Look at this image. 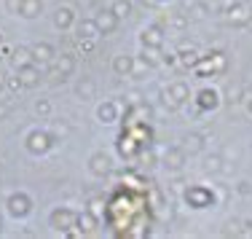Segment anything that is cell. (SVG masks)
I'll list each match as a JSON object with an SVG mask.
<instances>
[{
    "label": "cell",
    "instance_id": "1",
    "mask_svg": "<svg viewBox=\"0 0 252 239\" xmlns=\"http://www.w3.org/2000/svg\"><path fill=\"white\" fill-rule=\"evenodd\" d=\"M190 97V92H188V86H185V83H172L169 89H166V102H169L172 107H177L180 102H185V100Z\"/></svg>",
    "mask_w": 252,
    "mask_h": 239
},
{
    "label": "cell",
    "instance_id": "2",
    "mask_svg": "<svg viewBox=\"0 0 252 239\" xmlns=\"http://www.w3.org/2000/svg\"><path fill=\"white\" fill-rule=\"evenodd\" d=\"M185 199H188L193 207H207L209 202H212V194L204 191V188H190L188 194H185Z\"/></svg>",
    "mask_w": 252,
    "mask_h": 239
},
{
    "label": "cell",
    "instance_id": "3",
    "mask_svg": "<svg viewBox=\"0 0 252 239\" xmlns=\"http://www.w3.org/2000/svg\"><path fill=\"white\" fill-rule=\"evenodd\" d=\"M142 43L151 46V49H158V46L164 43V33H161L158 27H148L145 33H142Z\"/></svg>",
    "mask_w": 252,
    "mask_h": 239
},
{
    "label": "cell",
    "instance_id": "4",
    "mask_svg": "<svg viewBox=\"0 0 252 239\" xmlns=\"http://www.w3.org/2000/svg\"><path fill=\"white\" fill-rule=\"evenodd\" d=\"M199 107H201V110L218 107V92H212V89H204V92L199 94Z\"/></svg>",
    "mask_w": 252,
    "mask_h": 239
},
{
    "label": "cell",
    "instance_id": "5",
    "mask_svg": "<svg viewBox=\"0 0 252 239\" xmlns=\"http://www.w3.org/2000/svg\"><path fill=\"white\" fill-rule=\"evenodd\" d=\"M183 159H185V151H180V148H172L169 153H166V167H172V170H180L183 167Z\"/></svg>",
    "mask_w": 252,
    "mask_h": 239
},
{
    "label": "cell",
    "instance_id": "6",
    "mask_svg": "<svg viewBox=\"0 0 252 239\" xmlns=\"http://www.w3.org/2000/svg\"><path fill=\"white\" fill-rule=\"evenodd\" d=\"M118 25V16L113 14V11H105V14H99V27L105 30V33H113Z\"/></svg>",
    "mask_w": 252,
    "mask_h": 239
},
{
    "label": "cell",
    "instance_id": "7",
    "mask_svg": "<svg viewBox=\"0 0 252 239\" xmlns=\"http://www.w3.org/2000/svg\"><path fill=\"white\" fill-rule=\"evenodd\" d=\"M201 145H204L201 135H188L185 137V151H201Z\"/></svg>",
    "mask_w": 252,
    "mask_h": 239
},
{
    "label": "cell",
    "instance_id": "8",
    "mask_svg": "<svg viewBox=\"0 0 252 239\" xmlns=\"http://www.w3.org/2000/svg\"><path fill=\"white\" fill-rule=\"evenodd\" d=\"M129 11H131V5L126 3V0H118V3L113 5V14H116L118 19H124V16H129Z\"/></svg>",
    "mask_w": 252,
    "mask_h": 239
},
{
    "label": "cell",
    "instance_id": "9",
    "mask_svg": "<svg viewBox=\"0 0 252 239\" xmlns=\"http://www.w3.org/2000/svg\"><path fill=\"white\" fill-rule=\"evenodd\" d=\"M228 19H231V22H244V19H247V14H244V8L236 3L231 11H228Z\"/></svg>",
    "mask_w": 252,
    "mask_h": 239
},
{
    "label": "cell",
    "instance_id": "10",
    "mask_svg": "<svg viewBox=\"0 0 252 239\" xmlns=\"http://www.w3.org/2000/svg\"><path fill=\"white\" fill-rule=\"evenodd\" d=\"M99 118H102V121H113V118H116V107H113L110 102L102 105L99 107Z\"/></svg>",
    "mask_w": 252,
    "mask_h": 239
},
{
    "label": "cell",
    "instance_id": "11",
    "mask_svg": "<svg viewBox=\"0 0 252 239\" xmlns=\"http://www.w3.org/2000/svg\"><path fill=\"white\" fill-rule=\"evenodd\" d=\"M116 70H118V73H129V70H131V57H118L116 59Z\"/></svg>",
    "mask_w": 252,
    "mask_h": 239
},
{
    "label": "cell",
    "instance_id": "12",
    "mask_svg": "<svg viewBox=\"0 0 252 239\" xmlns=\"http://www.w3.org/2000/svg\"><path fill=\"white\" fill-rule=\"evenodd\" d=\"M220 161H223L220 156H209L207 164H204V167H207V172H220V170H223V164H220Z\"/></svg>",
    "mask_w": 252,
    "mask_h": 239
},
{
    "label": "cell",
    "instance_id": "13",
    "mask_svg": "<svg viewBox=\"0 0 252 239\" xmlns=\"http://www.w3.org/2000/svg\"><path fill=\"white\" fill-rule=\"evenodd\" d=\"M11 210H14V212H27V199H25V196H22V199H19V196L11 199Z\"/></svg>",
    "mask_w": 252,
    "mask_h": 239
},
{
    "label": "cell",
    "instance_id": "14",
    "mask_svg": "<svg viewBox=\"0 0 252 239\" xmlns=\"http://www.w3.org/2000/svg\"><path fill=\"white\" fill-rule=\"evenodd\" d=\"M94 172H107V159L105 156H94Z\"/></svg>",
    "mask_w": 252,
    "mask_h": 239
},
{
    "label": "cell",
    "instance_id": "15",
    "mask_svg": "<svg viewBox=\"0 0 252 239\" xmlns=\"http://www.w3.org/2000/svg\"><path fill=\"white\" fill-rule=\"evenodd\" d=\"M183 62H185V65H196V54H193V51H185V54H183Z\"/></svg>",
    "mask_w": 252,
    "mask_h": 239
},
{
    "label": "cell",
    "instance_id": "16",
    "mask_svg": "<svg viewBox=\"0 0 252 239\" xmlns=\"http://www.w3.org/2000/svg\"><path fill=\"white\" fill-rule=\"evenodd\" d=\"M57 22H59V25H67V22H70V14H67V8H62V14L57 16Z\"/></svg>",
    "mask_w": 252,
    "mask_h": 239
},
{
    "label": "cell",
    "instance_id": "17",
    "mask_svg": "<svg viewBox=\"0 0 252 239\" xmlns=\"http://www.w3.org/2000/svg\"><path fill=\"white\" fill-rule=\"evenodd\" d=\"M92 30H94V25H81V33H83V35H94Z\"/></svg>",
    "mask_w": 252,
    "mask_h": 239
},
{
    "label": "cell",
    "instance_id": "18",
    "mask_svg": "<svg viewBox=\"0 0 252 239\" xmlns=\"http://www.w3.org/2000/svg\"><path fill=\"white\" fill-rule=\"evenodd\" d=\"M233 3H239V5H244V3H250V0H233Z\"/></svg>",
    "mask_w": 252,
    "mask_h": 239
},
{
    "label": "cell",
    "instance_id": "19",
    "mask_svg": "<svg viewBox=\"0 0 252 239\" xmlns=\"http://www.w3.org/2000/svg\"><path fill=\"white\" fill-rule=\"evenodd\" d=\"M247 94H252V83H250V86H247Z\"/></svg>",
    "mask_w": 252,
    "mask_h": 239
}]
</instances>
